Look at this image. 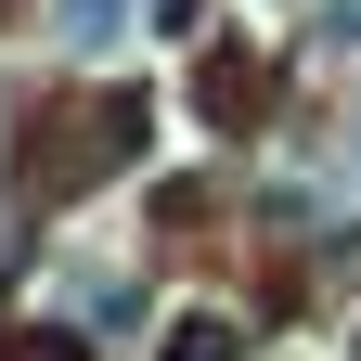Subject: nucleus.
<instances>
[{"mask_svg": "<svg viewBox=\"0 0 361 361\" xmlns=\"http://www.w3.org/2000/svg\"><path fill=\"white\" fill-rule=\"evenodd\" d=\"M116 26H129V0H52V39H65V52H104Z\"/></svg>", "mask_w": 361, "mask_h": 361, "instance_id": "f257e3e1", "label": "nucleus"}, {"mask_svg": "<svg viewBox=\"0 0 361 361\" xmlns=\"http://www.w3.org/2000/svg\"><path fill=\"white\" fill-rule=\"evenodd\" d=\"M168 361H233V323H219V310H180V323H168Z\"/></svg>", "mask_w": 361, "mask_h": 361, "instance_id": "f03ea898", "label": "nucleus"}, {"mask_svg": "<svg viewBox=\"0 0 361 361\" xmlns=\"http://www.w3.org/2000/svg\"><path fill=\"white\" fill-rule=\"evenodd\" d=\"M26 361H78V336H26Z\"/></svg>", "mask_w": 361, "mask_h": 361, "instance_id": "7ed1b4c3", "label": "nucleus"}]
</instances>
